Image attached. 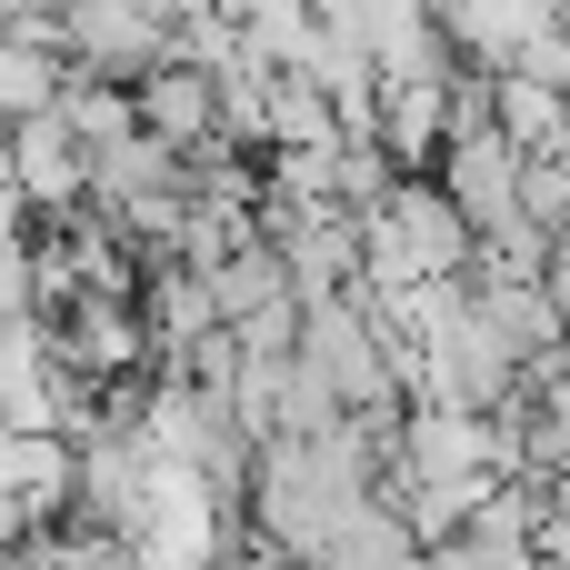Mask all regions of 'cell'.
<instances>
[{
    "mask_svg": "<svg viewBox=\"0 0 570 570\" xmlns=\"http://www.w3.org/2000/svg\"><path fill=\"white\" fill-rule=\"evenodd\" d=\"M491 120L531 150V160H570V90L531 80V70H491Z\"/></svg>",
    "mask_w": 570,
    "mask_h": 570,
    "instance_id": "obj_1",
    "label": "cell"
}]
</instances>
